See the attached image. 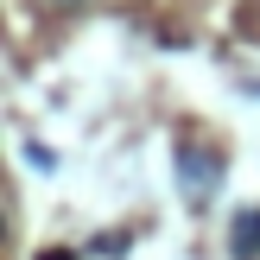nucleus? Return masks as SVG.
I'll return each instance as SVG.
<instances>
[{
    "mask_svg": "<svg viewBox=\"0 0 260 260\" xmlns=\"http://www.w3.org/2000/svg\"><path fill=\"white\" fill-rule=\"evenodd\" d=\"M248 254H260V216L254 210L235 222V260H248Z\"/></svg>",
    "mask_w": 260,
    "mask_h": 260,
    "instance_id": "f03ea898",
    "label": "nucleus"
},
{
    "mask_svg": "<svg viewBox=\"0 0 260 260\" xmlns=\"http://www.w3.org/2000/svg\"><path fill=\"white\" fill-rule=\"evenodd\" d=\"M178 172H184V197L190 203H210L216 197V184H222V178H216V172H222V165H216V159H197V152H178Z\"/></svg>",
    "mask_w": 260,
    "mask_h": 260,
    "instance_id": "f257e3e1",
    "label": "nucleus"
},
{
    "mask_svg": "<svg viewBox=\"0 0 260 260\" xmlns=\"http://www.w3.org/2000/svg\"><path fill=\"white\" fill-rule=\"evenodd\" d=\"M45 7H83V0H45Z\"/></svg>",
    "mask_w": 260,
    "mask_h": 260,
    "instance_id": "7ed1b4c3",
    "label": "nucleus"
}]
</instances>
